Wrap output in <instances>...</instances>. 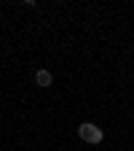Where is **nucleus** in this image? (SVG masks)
Here are the masks:
<instances>
[{"label":"nucleus","instance_id":"obj_2","mask_svg":"<svg viewBox=\"0 0 134 151\" xmlns=\"http://www.w3.org/2000/svg\"><path fill=\"white\" fill-rule=\"evenodd\" d=\"M35 84H38V86H51V84H54V76H51L48 70L40 68V70L35 73Z\"/></svg>","mask_w":134,"mask_h":151},{"label":"nucleus","instance_id":"obj_1","mask_svg":"<svg viewBox=\"0 0 134 151\" xmlns=\"http://www.w3.org/2000/svg\"><path fill=\"white\" fill-rule=\"evenodd\" d=\"M78 135H81V140H86V143H99V140H102V129H99L97 124H81V127H78Z\"/></svg>","mask_w":134,"mask_h":151}]
</instances>
